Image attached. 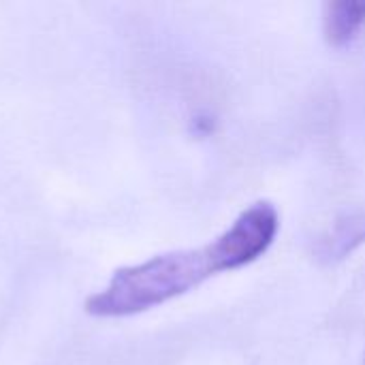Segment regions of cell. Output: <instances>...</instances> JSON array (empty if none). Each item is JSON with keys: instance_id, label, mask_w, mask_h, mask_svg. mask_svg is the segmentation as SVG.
Returning <instances> with one entry per match:
<instances>
[{"instance_id": "1", "label": "cell", "mask_w": 365, "mask_h": 365, "mask_svg": "<svg viewBox=\"0 0 365 365\" xmlns=\"http://www.w3.org/2000/svg\"><path fill=\"white\" fill-rule=\"evenodd\" d=\"M278 229L280 214L274 203L257 201L201 248L165 252L118 269L103 291L88 297L86 312L101 319H122L163 306L222 272L255 263L272 248Z\"/></svg>"}, {"instance_id": "2", "label": "cell", "mask_w": 365, "mask_h": 365, "mask_svg": "<svg viewBox=\"0 0 365 365\" xmlns=\"http://www.w3.org/2000/svg\"><path fill=\"white\" fill-rule=\"evenodd\" d=\"M365 244V207L342 214L334 227L319 240L314 255L321 263L334 265L351 257Z\"/></svg>"}, {"instance_id": "3", "label": "cell", "mask_w": 365, "mask_h": 365, "mask_svg": "<svg viewBox=\"0 0 365 365\" xmlns=\"http://www.w3.org/2000/svg\"><path fill=\"white\" fill-rule=\"evenodd\" d=\"M365 26V2L334 0L323 6V34L327 45L340 49L351 45Z\"/></svg>"}]
</instances>
